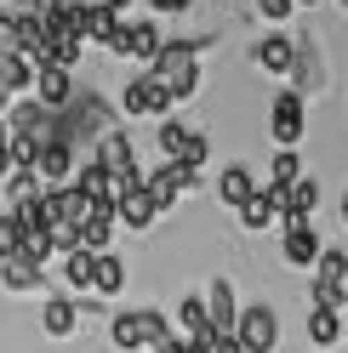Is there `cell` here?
Here are the masks:
<instances>
[{
  "instance_id": "1",
  "label": "cell",
  "mask_w": 348,
  "mask_h": 353,
  "mask_svg": "<svg viewBox=\"0 0 348 353\" xmlns=\"http://www.w3.org/2000/svg\"><path fill=\"white\" fill-rule=\"evenodd\" d=\"M148 74L171 92V103H188L200 92V40H160V52L148 57Z\"/></svg>"
},
{
  "instance_id": "2",
  "label": "cell",
  "mask_w": 348,
  "mask_h": 353,
  "mask_svg": "<svg viewBox=\"0 0 348 353\" xmlns=\"http://www.w3.org/2000/svg\"><path fill=\"white\" fill-rule=\"evenodd\" d=\"M166 330H171V325H166L160 307H126V314L108 319V342H115L120 353H137V347H148V342H160Z\"/></svg>"
},
{
  "instance_id": "3",
  "label": "cell",
  "mask_w": 348,
  "mask_h": 353,
  "mask_svg": "<svg viewBox=\"0 0 348 353\" xmlns=\"http://www.w3.org/2000/svg\"><path fill=\"white\" fill-rule=\"evenodd\" d=\"M143 188H148V200H155V211H171L188 188H200V171H188L183 160H166L155 171H143Z\"/></svg>"
},
{
  "instance_id": "4",
  "label": "cell",
  "mask_w": 348,
  "mask_h": 353,
  "mask_svg": "<svg viewBox=\"0 0 348 353\" xmlns=\"http://www.w3.org/2000/svg\"><path fill=\"white\" fill-rule=\"evenodd\" d=\"M171 92L155 80V74H137V80H126V92H120V114L126 120H160V114H171Z\"/></svg>"
},
{
  "instance_id": "5",
  "label": "cell",
  "mask_w": 348,
  "mask_h": 353,
  "mask_svg": "<svg viewBox=\"0 0 348 353\" xmlns=\"http://www.w3.org/2000/svg\"><path fill=\"white\" fill-rule=\"evenodd\" d=\"M234 336H240L246 353H274L280 347V314L269 302H251V307H240V319H234Z\"/></svg>"
},
{
  "instance_id": "6",
  "label": "cell",
  "mask_w": 348,
  "mask_h": 353,
  "mask_svg": "<svg viewBox=\"0 0 348 353\" xmlns=\"http://www.w3.org/2000/svg\"><path fill=\"white\" fill-rule=\"evenodd\" d=\"M155 200H148V188H143V171L137 176H126V183L115 188V223H126L132 234H148L155 228Z\"/></svg>"
},
{
  "instance_id": "7",
  "label": "cell",
  "mask_w": 348,
  "mask_h": 353,
  "mask_svg": "<svg viewBox=\"0 0 348 353\" xmlns=\"http://www.w3.org/2000/svg\"><path fill=\"white\" fill-rule=\"evenodd\" d=\"M302 125H309V97H302V92H280L274 108H269V137L280 148H297L302 143Z\"/></svg>"
},
{
  "instance_id": "8",
  "label": "cell",
  "mask_w": 348,
  "mask_h": 353,
  "mask_svg": "<svg viewBox=\"0 0 348 353\" xmlns=\"http://www.w3.org/2000/svg\"><path fill=\"white\" fill-rule=\"evenodd\" d=\"M160 40H166V34H160L155 17H126L120 34L108 40V52H115V57H132V63H148V57L160 52Z\"/></svg>"
},
{
  "instance_id": "9",
  "label": "cell",
  "mask_w": 348,
  "mask_h": 353,
  "mask_svg": "<svg viewBox=\"0 0 348 353\" xmlns=\"http://www.w3.org/2000/svg\"><path fill=\"white\" fill-rule=\"evenodd\" d=\"M320 234H314V216H286L280 223V256L291 262V268H314V256H320Z\"/></svg>"
},
{
  "instance_id": "10",
  "label": "cell",
  "mask_w": 348,
  "mask_h": 353,
  "mask_svg": "<svg viewBox=\"0 0 348 353\" xmlns=\"http://www.w3.org/2000/svg\"><path fill=\"white\" fill-rule=\"evenodd\" d=\"M97 165H108V171H115V183L137 176V154H132V137H126L120 125H103V131H97Z\"/></svg>"
},
{
  "instance_id": "11",
  "label": "cell",
  "mask_w": 348,
  "mask_h": 353,
  "mask_svg": "<svg viewBox=\"0 0 348 353\" xmlns=\"http://www.w3.org/2000/svg\"><path fill=\"white\" fill-rule=\"evenodd\" d=\"M29 92H35V103H46V108H57V114H63V108L75 103V69H57V63H40Z\"/></svg>"
},
{
  "instance_id": "12",
  "label": "cell",
  "mask_w": 348,
  "mask_h": 353,
  "mask_svg": "<svg viewBox=\"0 0 348 353\" xmlns=\"http://www.w3.org/2000/svg\"><path fill=\"white\" fill-rule=\"evenodd\" d=\"M269 188H274L280 223H286V216H314V205H320V183L314 176H291V183H269Z\"/></svg>"
},
{
  "instance_id": "13",
  "label": "cell",
  "mask_w": 348,
  "mask_h": 353,
  "mask_svg": "<svg viewBox=\"0 0 348 353\" xmlns=\"http://www.w3.org/2000/svg\"><path fill=\"white\" fill-rule=\"evenodd\" d=\"M35 171H40V183H69V176H75V143H69V137L40 143V154H35Z\"/></svg>"
},
{
  "instance_id": "14",
  "label": "cell",
  "mask_w": 348,
  "mask_h": 353,
  "mask_svg": "<svg viewBox=\"0 0 348 353\" xmlns=\"http://www.w3.org/2000/svg\"><path fill=\"white\" fill-rule=\"evenodd\" d=\"M0 285L12 296H29V291H46V268L29 256H0Z\"/></svg>"
},
{
  "instance_id": "15",
  "label": "cell",
  "mask_w": 348,
  "mask_h": 353,
  "mask_svg": "<svg viewBox=\"0 0 348 353\" xmlns=\"http://www.w3.org/2000/svg\"><path fill=\"white\" fill-rule=\"evenodd\" d=\"M69 183H75L92 205H115V188H120V183H115V171H108V165H97V160H86V165L69 176Z\"/></svg>"
},
{
  "instance_id": "16",
  "label": "cell",
  "mask_w": 348,
  "mask_h": 353,
  "mask_svg": "<svg viewBox=\"0 0 348 353\" xmlns=\"http://www.w3.org/2000/svg\"><path fill=\"white\" fill-rule=\"evenodd\" d=\"M200 302H206L211 330H234V319H240V302H234V285H229V279H211Z\"/></svg>"
},
{
  "instance_id": "17",
  "label": "cell",
  "mask_w": 348,
  "mask_h": 353,
  "mask_svg": "<svg viewBox=\"0 0 348 353\" xmlns=\"http://www.w3.org/2000/svg\"><path fill=\"white\" fill-rule=\"evenodd\" d=\"M280 223V205H274V188H257L251 200L240 205V228L246 234H263V228H274Z\"/></svg>"
},
{
  "instance_id": "18",
  "label": "cell",
  "mask_w": 348,
  "mask_h": 353,
  "mask_svg": "<svg viewBox=\"0 0 348 353\" xmlns=\"http://www.w3.org/2000/svg\"><path fill=\"white\" fill-rule=\"evenodd\" d=\"M257 69H269V74H291V69H297V46H291L286 34L257 40Z\"/></svg>"
},
{
  "instance_id": "19",
  "label": "cell",
  "mask_w": 348,
  "mask_h": 353,
  "mask_svg": "<svg viewBox=\"0 0 348 353\" xmlns=\"http://www.w3.org/2000/svg\"><path fill=\"white\" fill-rule=\"evenodd\" d=\"M251 194H257V176H251L246 165H223V176H217V200L240 211V205L251 200Z\"/></svg>"
},
{
  "instance_id": "20",
  "label": "cell",
  "mask_w": 348,
  "mask_h": 353,
  "mask_svg": "<svg viewBox=\"0 0 348 353\" xmlns=\"http://www.w3.org/2000/svg\"><path fill=\"white\" fill-rule=\"evenodd\" d=\"M120 23H126V17H115V12L103 6V0H86V17H80V34H86V40H97V46H108V40L120 34Z\"/></svg>"
},
{
  "instance_id": "21",
  "label": "cell",
  "mask_w": 348,
  "mask_h": 353,
  "mask_svg": "<svg viewBox=\"0 0 348 353\" xmlns=\"http://www.w3.org/2000/svg\"><path fill=\"white\" fill-rule=\"evenodd\" d=\"M108 239H115V205H92V216L80 223V245L86 251H108Z\"/></svg>"
},
{
  "instance_id": "22",
  "label": "cell",
  "mask_w": 348,
  "mask_h": 353,
  "mask_svg": "<svg viewBox=\"0 0 348 353\" xmlns=\"http://www.w3.org/2000/svg\"><path fill=\"white\" fill-rule=\"evenodd\" d=\"M92 291H97V296H120V291H126V262H120L115 251H97V262H92Z\"/></svg>"
},
{
  "instance_id": "23",
  "label": "cell",
  "mask_w": 348,
  "mask_h": 353,
  "mask_svg": "<svg viewBox=\"0 0 348 353\" xmlns=\"http://www.w3.org/2000/svg\"><path fill=\"white\" fill-rule=\"evenodd\" d=\"M29 85H35V63H29L23 52H6V57H0V92H6V97H23Z\"/></svg>"
},
{
  "instance_id": "24",
  "label": "cell",
  "mask_w": 348,
  "mask_h": 353,
  "mask_svg": "<svg viewBox=\"0 0 348 353\" xmlns=\"http://www.w3.org/2000/svg\"><path fill=\"white\" fill-rule=\"evenodd\" d=\"M309 342L314 347H337L342 342V307H309Z\"/></svg>"
},
{
  "instance_id": "25",
  "label": "cell",
  "mask_w": 348,
  "mask_h": 353,
  "mask_svg": "<svg viewBox=\"0 0 348 353\" xmlns=\"http://www.w3.org/2000/svg\"><path fill=\"white\" fill-rule=\"evenodd\" d=\"M40 325H46V336H75L80 307H75L69 296H46V314H40Z\"/></svg>"
},
{
  "instance_id": "26",
  "label": "cell",
  "mask_w": 348,
  "mask_h": 353,
  "mask_svg": "<svg viewBox=\"0 0 348 353\" xmlns=\"http://www.w3.org/2000/svg\"><path fill=\"white\" fill-rule=\"evenodd\" d=\"M0 183H6V205H23V200H35V194L46 188V183H40V171H35V165H12L6 176H0Z\"/></svg>"
},
{
  "instance_id": "27",
  "label": "cell",
  "mask_w": 348,
  "mask_h": 353,
  "mask_svg": "<svg viewBox=\"0 0 348 353\" xmlns=\"http://www.w3.org/2000/svg\"><path fill=\"white\" fill-rule=\"evenodd\" d=\"M92 251L86 245H75V251H63V285H69V291H92Z\"/></svg>"
},
{
  "instance_id": "28",
  "label": "cell",
  "mask_w": 348,
  "mask_h": 353,
  "mask_svg": "<svg viewBox=\"0 0 348 353\" xmlns=\"http://www.w3.org/2000/svg\"><path fill=\"white\" fill-rule=\"evenodd\" d=\"M183 143H188V125H183V120H171V114H160V131H155L160 160H177V154H183Z\"/></svg>"
},
{
  "instance_id": "29",
  "label": "cell",
  "mask_w": 348,
  "mask_h": 353,
  "mask_svg": "<svg viewBox=\"0 0 348 353\" xmlns=\"http://www.w3.org/2000/svg\"><path fill=\"white\" fill-rule=\"evenodd\" d=\"M17 256H29V262H40V268H46V262L57 256V245H52V228H29V234H23V245H17Z\"/></svg>"
},
{
  "instance_id": "30",
  "label": "cell",
  "mask_w": 348,
  "mask_h": 353,
  "mask_svg": "<svg viewBox=\"0 0 348 353\" xmlns=\"http://www.w3.org/2000/svg\"><path fill=\"white\" fill-rule=\"evenodd\" d=\"M177 325L188 330V336H206V330H211V319H206V302H200V296H183V302H177Z\"/></svg>"
},
{
  "instance_id": "31",
  "label": "cell",
  "mask_w": 348,
  "mask_h": 353,
  "mask_svg": "<svg viewBox=\"0 0 348 353\" xmlns=\"http://www.w3.org/2000/svg\"><path fill=\"white\" fill-rule=\"evenodd\" d=\"M314 279H337V285H348V251H320V256H314Z\"/></svg>"
},
{
  "instance_id": "32",
  "label": "cell",
  "mask_w": 348,
  "mask_h": 353,
  "mask_svg": "<svg viewBox=\"0 0 348 353\" xmlns=\"http://www.w3.org/2000/svg\"><path fill=\"white\" fill-rule=\"evenodd\" d=\"M177 160H183L188 171H200V165L211 160V137H206V131H188V143H183V154H177Z\"/></svg>"
},
{
  "instance_id": "33",
  "label": "cell",
  "mask_w": 348,
  "mask_h": 353,
  "mask_svg": "<svg viewBox=\"0 0 348 353\" xmlns=\"http://www.w3.org/2000/svg\"><path fill=\"white\" fill-rule=\"evenodd\" d=\"M291 176H302V160H297V148H280L269 165V183H291Z\"/></svg>"
},
{
  "instance_id": "34",
  "label": "cell",
  "mask_w": 348,
  "mask_h": 353,
  "mask_svg": "<svg viewBox=\"0 0 348 353\" xmlns=\"http://www.w3.org/2000/svg\"><path fill=\"white\" fill-rule=\"evenodd\" d=\"M17 245H23V223L12 211H0V256H17Z\"/></svg>"
},
{
  "instance_id": "35",
  "label": "cell",
  "mask_w": 348,
  "mask_h": 353,
  "mask_svg": "<svg viewBox=\"0 0 348 353\" xmlns=\"http://www.w3.org/2000/svg\"><path fill=\"white\" fill-rule=\"evenodd\" d=\"M257 12H263L269 23H286V17L297 12V0H257Z\"/></svg>"
},
{
  "instance_id": "36",
  "label": "cell",
  "mask_w": 348,
  "mask_h": 353,
  "mask_svg": "<svg viewBox=\"0 0 348 353\" xmlns=\"http://www.w3.org/2000/svg\"><path fill=\"white\" fill-rule=\"evenodd\" d=\"M211 353H246V347H240L234 330H217V336H211Z\"/></svg>"
},
{
  "instance_id": "37",
  "label": "cell",
  "mask_w": 348,
  "mask_h": 353,
  "mask_svg": "<svg viewBox=\"0 0 348 353\" xmlns=\"http://www.w3.org/2000/svg\"><path fill=\"white\" fill-rule=\"evenodd\" d=\"M148 347H155V353H188V347H183L177 336H171V330H166V336H160V342H148Z\"/></svg>"
},
{
  "instance_id": "38",
  "label": "cell",
  "mask_w": 348,
  "mask_h": 353,
  "mask_svg": "<svg viewBox=\"0 0 348 353\" xmlns=\"http://www.w3.org/2000/svg\"><path fill=\"white\" fill-rule=\"evenodd\" d=\"M143 6H155V12H188L194 0H143Z\"/></svg>"
},
{
  "instance_id": "39",
  "label": "cell",
  "mask_w": 348,
  "mask_h": 353,
  "mask_svg": "<svg viewBox=\"0 0 348 353\" xmlns=\"http://www.w3.org/2000/svg\"><path fill=\"white\" fill-rule=\"evenodd\" d=\"M211 336H217V330H206V336H188L183 347H188V353H211Z\"/></svg>"
},
{
  "instance_id": "40",
  "label": "cell",
  "mask_w": 348,
  "mask_h": 353,
  "mask_svg": "<svg viewBox=\"0 0 348 353\" xmlns=\"http://www.w3.org/2000/svg\"><path fill=\"white\" fill-rule=\"evenodd\" d=\"M12 165H17V160H12V148H6V143H0V176H6Z\"/></svg>"
},
{
  "instance_id": "41",
  "label": "cell",
  "mask_w": 348,
  "mask_h": 353,
  "mask_svg": "<svg viewBox=\"0 0 348 353\" xmlns=\"http://www.w3.org/2000/svg\"><path fill=\"white\" fill-rule=\"evenodd\" d=\"M342 223H348V194H342Z\"/></svg>"
},
{
  "instance_id": "42",
  "label": "cell",
  "mask_w": 348,
  "mask_h": 353,
  "mask_svg": "<svg viewBox=\"0 0 348 353\" xmlns=\"http://www.w3.org/2000/svg\"><path fill=\"white\" fill-rule=\"evenodd\" d=\"M0 143H6V120H0Z\"/></svg>"
},
{
  "instance_id": "43",
  "label": "cell",
  "mask_w": 348,
  "mask_h": 353,
  "mask_svg": "<svg viewBox=\"0 0 348 353\" xmlns=\"http://www.w3.org/2000/svg\"><path fill=\"white\" fill-rule=\"evenodd\" d=\"M297 6H320V0H297Z\"/></svg>"
},
{
  "instance_id": "44",
  "label": "cell",
  "mask_w": 348,
  "mask_h": 353,
  "mask_svg": "<svg viewBox=\"0 0 348 353\" xmlns=\"http://www.w3.org/2000/svg\"><path fill=\"white\" fill-rule=\"evenodd\" d=\"M337 6H348V0H337Z\"/></svg>"
}]
</instances>
